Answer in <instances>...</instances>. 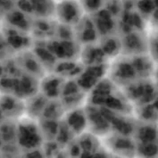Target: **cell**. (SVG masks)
I'll return each mask as SVG.
<instances>
[{"mask_svg": "<svg viewBox=\"0 0 158 158\" xmlns=\"http://www.w3.org/2000/svg\"><path fill=\"white\" fill-rule=\"evenodd\" d=\"M52 49H55L56 56L58 57H64L69 59L72 57L75 53V47L72 41H59L55 42L52 46Z\"/></svg>", "mask_w": 158, "mask_h": 158, "instance_id": "9c48e42d", "label": "cell"}, {"mask_svg": "<svg viewBox=\"0 0 158 158\" xmlns=\"http://www.w3.org/2000/svg\"><path fill=\"white\" fill-rule=\"evenodd\" d=\"M68 125L70 130L73 131L75 132H81L84 130L87 124V118L86 114H84L83 112L81 111H76L68 117Z\"/></svg>", "mask_w": 158, "mask_h": 158, "instance_id": "ba28073f", "label": "cell"}, {"mask_svg": "<svg viewBox=\"0 0 158 158\" xmlns=\"http://www.w3.org/2000/svg\"><path fill=\"white\" fill-rule=\"evenodd\" d=\"M18 139L20 145L26 149L34 150L42 139V133L39 132V128L29 120L22 123L18 127Z\"/></svg>", "mask_w": 158, "mask_h": 158, "instance_id": "7a4b0ae2", "label": "cell"}, {"mask_svg": "<svg viewBox=\"0 0 158 158\" xmlns=\"http://www.w3.org/2000/svg\"><path fill=\"white\" fill-rule=\"evenodd\" d=\"M84 11L79 0H59L56 3L55 15L63 24H78L84 16Z\"/></svg>", "mask_w": 158, "mask_h": 158, "instance_id": "6da1fadb", "label": "cell"}, {"mask_svg": "<svg viewBox=\"0 0 158 158\" xmlns=\"http://www.w3.org/2000/svg\"><path fill=\"white\" fill-rule=\"evenodd\" d=\"M155 0H138L137 6L140 11V15H150L155 9Z\"/></svg>", "mask_w": 158, "mask_h": 158, "instance_id": "5bb4252c", "label": "cell"}, {"mask_svg": "<svg viewBox=\"0 0 158 158\" xmlns=\"http://www.w3.org/2000/svg\"><path fill=\"white\" fill-rule=\"evenodd\" d=\"M2 73H3V68H2V65L0 64V78L2 77Z\"/></svg>", "mask_w": 158, "mask_h": 158, "instance_id": "e0dca14e", "label": "cell"}, {"mask_svg": "<svg viewBox=\"0 0 158 158\" xmlns=\"http://www.w3.org/2000/svg\"><path fill=\"white\" fill-rule=\"evenodd\" d=\"M96 16L94 19H92L93 23L95 25L96 29L98 31V32L101 34H107L110 32L114 26V22L113 15L109 12L107 9H101L95 12Z\"/></svg>", "mask_w": 158, "mask_h": 158, "instance_id": "277c9868", "label": "cell"}, {"mask_svg": "<svg viewBox=\"0 0 158 158\" xmlns=\"http://www.w3.org/2000/svg\"><path fill=\"white\" fill-rule=\"evenodd\" d=\"M113 74L114 79L118 81H121L123 82L126 81L127 85L130 84V81H133L137 75V72L134 68L132 63H128V62H123V63H118Z\"/></svg>", "mask_w": 158, "mask_h": 158, "instance_id": "5b68a950", "label": "cell"}, {"mask_svg": "<svg viewBox=\"0 0 158 158\" xmlns=\"http://www.w3.org/2000/svg\"><path fill=\"white\" fill-rule=\"evenodd\" d=\"M15 0H0V17L6 16L11 10L15 8Z\"/></svg>", "mask_w": 158, "mask_h": 158, "instance_id": "9a60e30c", "label": "cell"}, {"mask_svg": "<svg viewBox=\"0 0 158 158\" xmlns=\"http://www.w3.org/2000/svg\"><path fill=\"white\" fill-rule=\"evenodd\" d=\"M60 87L61 83L56 77H50L43 83L44 93L51 98L57 96L60 91Z\"/></svg>", "mask_w": 158, "mask_h": 158, "instance_id": "8fae6325", "label": "cell"}, {"mask_svg": "<svg viewBox=\"0 0 158 158\" xmlns=\"http://www.w3.org/2000/svg\"><path fill=\"white\" fill-rule=\"evenodd\" d=\"M106 54L102 50L101 48H95V47H89L87 49H85L82 59H83L84 64H89V65H98L101 64L103 62L104 56Z\"/></svg>", "mask_w": 158, "mask_h": 158, "instance_id": "52a82bcc", "label": "cell"}, {"mask_svg": "<svg viewBox=\"0 0 158 158\" xmlns=\"http://www.w3.org/2000/svg\"><path fill=\"white\" fill-rule=\"evenodd\" d=\"M125 48L129 49L131 52L135 53V51L140 52L141 47H143V40L137 33L127 34L124 41Z\"/></svg>", "mask_w": 158, "mask_h": 158, "instance_id": "30bf717a", "label": "cell"}, {"mask_svg": "<svg viewBox=\"0 0 158 158\" xmlns=\"http://www.w3.org/2000/svg\"><path fill=\"white\" fill-rule=\"evenodd\" d=\"M24 64L25 65H26V68H27V70L29 69L30 70V72H37V73H39L37 70L39 69V64H37L36 62H35V59L33 58H30V59H26L24 61Z\"/></svg>", "mask_w": 158, "mask_h": 158, "instance_id": "2e32d148", "label": "cell"}, {"mask_svg": "<svg viewBox=\"0 0 158 158\" xmlns=\"http://www.w3.org/2000/svg\"><path fill=\"white\" fill-rule=\"evenodd\" d=\"M156 130L149 126L141 127L138 132V136L139 138V142L141 144L154 142V140L156 139Z\"/></svg>", "mask_w": 158, "mask_h": 158, "instance_id": "4fadbf2b", "label": "cell"}, {"mask_svg": "<svg viewBox=\"0 0 158 158\" xmlns=\"http://www.w3.org/2000/svg\"><path fill=\"white\" fill-rule=\"evenodd\" d=\"M31 8V15L42 19H49L55 15L56 0H29Z\"/></svg>", "mask_w": 158, "mask_h": 158, "instance_id": "3957f363", "label": "cell"}, {"mask_svg": "<svg viewBox=\"0 0 158 158\" xmlns=\"http://www.w3.org/2000/svg\"><path fill=\"white\" fill-rule=\"evenodd\" d=\"M5 17L11 28L20 30V31L21 30L25 31V30H28L30 27V23H29L27 15L23 12H22L21 10H15L14 8Z\"/></svg>", "mask_w": 158, "mask_h": 158, "instance_id": "8992f818", "label": "cell"}, {"mask_svg": "<svg viewBox=\"0 0 158 158\" xmlns=\"http://www.w3.org/2000/svg\"><path fill=\"white\" fill-rule=\"evenodd\" d=\"M101 48L106 56H115L122 48V43L115 38H108L106 40Z\"/></svg>", "mask_w": 158, "mask_h": 158, "instance_id": "7c38bea8", "label": "cell"}]
</instances>
